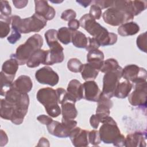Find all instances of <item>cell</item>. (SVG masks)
<instances>
[{
	"label": "cell",
	"mask_w": 147,
	"mask_h": 147,
	"mask_svg": "<svg viewBox=\"0 0 147 147\" xmlns=\"http://www.w3.org/2000/svg\"><path fill=\"white\" fill-rule=\"evenodd\" d=\"M90 125L95 129H96L99 125V123H100L99 118L98 117V116L96 114H93L91 116L90 118Z\"/></svg>",
	"instance_id": "obj_47"
},
{
	"label": "cell",
	"mask_w": 147,
	"mask_h": 147,
	"mask_svg": "<svg viewBox=\"0 0 147 147\" xmlns=\"http://www.w3.org/2000/svg\"><path fill=\"white\" fill-rule=\"evenodd\" d=\"M80 26L84 29L92 37L95 38L100 46H109L115 44L117 35L109 31L91 17L89 13L83 15L79 20Z\"/></svg>",
	"instance_id": "obj_1"
},
{
	"label": "cell",
	"mask_w": 147,
	"mask_h": 147,
	"mask_svg": "<svg viewBox=\"0 0 147 147\" xmlns=\"http://www.w3.org/2000/svg\"><path fill=\"white\" fill-rule=\"evenodd\" d=\"M12 2L14 6L17 9L25 7L28 3V1H13Z\"/></svg>",
	"instance_id": "obj_50"
},
{
	"label": "cell",
	"mask_w": 147,
	"mask_h": 147,
	"mask_svg": "<svg viewBox=\"0 0 147 147\" xmlns=\"http://www.w3.org/2000/svg\"><path fill=\"white\" fill-rule=\"evenodd\" d=\"M4 96L6 100L11 103L14 108L11 122L15 125L21 124L28 110L29 105L28 94L20 92L10 87Z\"/></svg>",
	"instance_id": "obj_2"
},
{
	"label": "cell",
	"mask_w": 147,
	"mask_h": 147,
	"mask_svg": "<svg viewBox=\"0 0 147 147\" xmlns=\"http://www.w3.org/2000/svg\"><path fill=\"white\" fill-rule=\"evenodd\" d=\"M102 123L99 130L101 141L105 144H113L115 146H125V137L112 117H107Z\"/></svg>",
	"instance_id": "obj_3"
},
{
	"label": "cell",
	"mask_w": 147,
	"mask_h": 147,
	"mask_svg": "<svg viewBox=\"0 0 147 147\" xmlns=\"http://www.w3.org/2000/svg\"><path fill=\"white\" fill-rule=\"evenodd\" d=\"M11 33L10 36H9L7 38V41L9 43L11 44H14L17 42L18 40H19L21 37V33L17 31L16 29L11 28Z\"/></svg>",
	"instance_id": "obj_44"
},
{
	"label": "cell",
	"mask_w": 147,
	"mask_h": 147,
	"mask_svg": "<svg viewBox=\"0 0 147 147\" xmlns=\"http://www.w3.org/2000/svg\"><path fill=\"white\" fill-rule=\"evenodd\" d=\"M127 96L128 100L132 106L146 108L147 82L144 81L134 84V91Z\"/></svg>",
	"instance_id": "obj_9"
},
{
	"label": "cell",
	"mask_w": 147,
	"mask_h": 147,
	"mask_svg": "<svg viewBox=\"0 0 147 147\" xmlns=\"http://www.w3.org/2000/svg\"><path fill=\"white\" fill-rule=\"evenodd\" d=\"M88 133V131L86 130L82 129L79 127H75L71 131L69 138L74 146H87L89 144Z\"/></svg>",
	"instance_id": "obj_13"
},
{
	"label": "cell",
	"mask_w": 147,
	"mask_h": 147,
	"mask_svg": "<svg viewBox=\"0 0 147 147\" xmlns=\"http://www.w3.org/2000/svg\"><path fill=\"white\" fill-rule=\"evenodd\" d=\"M82 85L83 98L90 102H97L102 93L97 83L94 80H87Z\"/></svg>",
	"instance_id": "obj_12"
},
{
	"label": "cell",
	"mask_w": 147,
	"mask_h": 147,
	"mask_svg": "<svg viewBox=\"0 0 147 147\" xmlns=\"http://www.w3.org/2000/svg\"><path fill=\"white\" fill-rule=\"evenodd\" d=\"M14 111V108L11 103L5 99H1L0 116L2 118L6 120H11Z\"/></svg>",
	"instance_id": "obj_29"
},
{
	"label": "cell",
	"mask_w": 147,
	"mask_h": 147,
	"mask_svg": "<svg viewBox=\"0 0 147 147\" xmlns=\"http://www.w3.org/2000/svg\"><path fill=\"white\" fill-rule=\"evenodd\" d=\"M75 104V103L71 100H67L61 104L62 118L74 119L77 117L78 111Z\"/></svg>",
	"instance_id": "obj_24"
},
{
	"label": "cell",
	"mask_w": 147,
	"mask_h": 147,
	"mask_svg": "<svg viewBox=\"0 0 147 147\" xmlns=\"http://www.w3.org/2000/svg\"><path fill=\"white\" fill-rule=\"evenodd\" d=\"M18 65L19 64L17 61L14 58L10 57V59L5 61L3 63L1 71L8 76L14 78L18 69Z\"/></svg>",
	"instance_id": "obj_28"
},
{
	"label": "cell",
	"mask_w": 147,
	"mask_h": 147,
	"mask_svg": "<svg viewBox=\"0 0 147 147\" xmlns=\"http://www.w3.org/2000/svg\"><path fill=\"white\" fill-rule=\"evenodd\" d=\"M132 87L133 84L128 80H125L119 82L115 90L114 96L121 99L125 98L130 94Z\"/></svg>",
	"instance_id": "obj_25"
},
{
	"label": "cell",
	"mask_w": 147,
	"mask_h": 147,
	"mask_svg": "<svg viewBox=\"0 0 147 147\" xmlns=\"http://www.w3.org/2000/svg\"><path fill=\"white\" fill-rule=\"evenodd\" d=\"M37 119L41 124L45 125H48L53 121V119H52V118L51 117L44 115V114L38 115L37 117Z\"/></svg>",
	"instance_id": "obj_46"
},
{
	"label": "cell",
	"mask_w": 147,
	"mask_h": 147,
	"mask_svg": "<svg viewBox=\"0 0 147 147\" xmlns=\"http://www.w3.org/2000/svg\"><path fill=\"white\" fill-rule=\"evenodd\" d=\"M35 78L40 84H48L51 86H55L58 83L59 80L58 74L48 66L38 69L36 72Z\"/></svg>",
	"instance_id": "obj_11"
},
{
	"label": "cell",
	"mask_w": 147,
	"mask_h": 147,
	"mask_svg": "<svg viewBox=\"0 0 147 147\" xmlns=\"http://www.w3.org/2000/svg\"><path fill=\"white\" fill-rule=\"evenodd\" d=\"M56 92L59 103L62 104L63 102L67 100H71L76 103L71 99V98L69 96V94H68L67 91L65 89L63 88H58L56 90Z\"/></svg>",
	"instance_id": "obj_39"
},
{
	"label": "cell",
	"mask_w": 147,
	"mask_h": 147,
	"mask_svg": "<svg viewBox=\"0 0 147 147\" xmlns=\"http://www.w3.org/2000/svg\"><path fill=\"white\" fill-rule=\"evenodd\" d=\"M35 13L42 16L47 21L52 20L55 16L56 11L44 0L34 1Z\"/></svg>",
	"instance_id": "obj_15"
},
{
	"label": "cell",
	"mask_w": 147,
	"mask_h": 147,
	"mask_svg": "<svg viewBox=\"0 0 147 147\" xmlns=\"http://www.w3.org/2000/svg\"><path fill=\"white\" fill-rule=\"evenodd\" d=\"M64 48L61 45L47 50V55L44 65H53L61 63L64 59Z\"/></svg>",
	"instance_id": "obj_18"
},
{
	"label": "cell",
	"mask_w": 147,
	"mask_h": 147,
	"mask_svg": "<svg viewBox=\"0 0 147 147\" xmlns=\"http://www.w3.org/2000/svg\"><path fill=\"white\" fill-rule=\"evenodd\" d=\"M71 33L68 28L61 27L58 30L57 37L58 40L63 44L67 45L71 42Z\"/></svg>",
	"instance_id": "obj_32"
},
{
	"label": "cell",
	"mask_w": 147,
	"mask_h": 147,
	"mask_svg": "<svg viewBox=\"0 0 147 147\" xmlns=\"http://www.w3.org/2000/svg\"><path fill=\"white\" fill-rule=\"evenodd\" d=\"M102 9L96 5H92L90 7L89 14L95 20H99L102 16Z\"/></svg>",
	"instance_id": "obj_41"
},
{
	"label": "cell",
	"mask_w": 147,
	"mask_h": 147,
	"mask_svg": "<svg viewBox=\"0 0 147 147\" xmlns=\"http://www.w3.org/2000/svg\"><path fill=\"white\" fill-rule=\"evenodd\" d=\"M37 100L45 107L47 114L51 117L56 118L61 113L56 90L51 87L40 89L36 94Z\"/></svg>",
	"instance_id": "obj_6"
},
{
	"label": "cell",
	"mask_w": 147,
	"mask_h": 147,
	"mask_svg": "<svg viewBox=\"0 0 147 147\" xmlns=\"http://www.w3.org/2000/svg\"><path fill=\"white\" fill-rule=\"evenodd\" d=\"M134 16L120 9L111 7L102 14L104 21L111 26H116L127 22L134 18Z\"/></svg>",
	"instance_id": "obj_8"
},
{
	"label": "cell",
	"mask_w": 147,
	"mask_h": 147,
	"mask_svg": "<svg viewBox=\"0 0 147 147\" xmlns=\"http://www.w3.org/2000/svg\"><path fill=\"white\" fill-rule=\"evenodd\" d=\"M146 131H136L130 133L125 137V146L145 147L146 145Z\"/></svg>",
	"instance_id": "obj_17"
},
{
	"label": "cell",
	"mask_w": 147,
	"mask_h": 147,
	"mask_svg": "<svg viewBox=\"0 0 147 147\" xmlns=\"http://www.w3.org/2000/svg\"><path fill=\"white\" fill-rule=\"evenodd\" d=\"M37 146H49V141L45 137H41L37 145Z\"/></svg>",
	"instance_id": "obj_51"
},
{
	"label": "cell",
	"mask_w": 147,
	"mask_h": 147,
	"mask_svg": "<svg viewBox=\"0 0 147 147\" xmlns=\"http://www.w3.org/2000/svg\"><path fill=\"white\" fill-rule=\"evenodd\" d=\"M88 140L89 143L94 146H98L101 142L99 131L92 130L88 133Z\"/></svg>",
	"instance_id": "obj_37"
},
{
	"label": "cell",
	"mask_w": 147,
	"mask_h": 147,
	"mask_svg": "<svg viewBox=\"0 0 147 147\" xmlns=\"http://www.w3.org/2000/svg\"><path fill=\"white\" fill-rule=\"evenodd\" d=\"M140 30L139 25L133 21L127 22L121 25L118 28V33L121 36H133Z\"/></svg>",
	"instance_id": "obj_22"
},
{
	"label": "cell",
	"mask_w": 147,
	"mask_h": 147,
	"mask_svg": "<svg viewBox=\"0 0 147 147\" xmlns=\"http://www.w3.org/2000/svg\"><path fill=\"white\" fill-rule=\"evenodd\" d=\"M47 127L49 134L59 138L68 137L72 130L62 122L56 121H52Z\"/></svg>",
	"instance_id": "obj_16"
},
{
	"label": "cell",
	"mask_w": 147,
	"mask_h": 147,
	"mask_svg": "<svg viewBox=\"0 0 147 147\" xmlns=\"http://www.w3.org/2000/svg\"><path fill=\"white\" fill-rule=\"evenodd\" d=\"M43 45V38L39 34L30 36L24 44L18 46L16 53L10 55L14 58L20 65L27 63L32 55L37 50L41 49Z\"/></svg>",
	"instance_id": "obj_5"
},
{
	"label": "cell",
	"mask_w": 147,
	"mask_h": 147,
	"mask_svg": "<svg viewBox=\"0 0 147 147\" xmlns=\"http://www.w3.org/2000/svg\"><path fill=\"white\" fill-rule=\"evenodd\" d=\"M97 102L98 106L96 109V115L102 123L107 117L109 116L110 109L113 107V103L110 98L105 96L102 93H101Z\"/></svg>",
	"instance_id": "obj_14"
},
{
	"label": "cell",
	"mask_w": 147,
	"mask_h": 147,
	"mask_svg": "<svg viewBox=\"0 0 147 147\" xmlns=\"http://www.w3.org/2000/svg\"><path fill=\"white\" fill-rule=\"evenodd\" d=\"M11 28L16 29L20 33L38 32L46 25L47 20L42 16L36 13L32 16L22 19L20 16L14 15L11 17Z\"/></svg>",
	"instance_id": "obj_4"
},
{
	"label": "cell",
	"mask_w": 147,
	"mask_h": 147,
	"mask_svg": "<svg viewBox=\"0 0 147 147\" xmlns=\"http://www.w3.org/2000/svg\"><path fill=\"white\" fill-rule=\"evenodd\" d=\"M11 87L22 93L28 94L33 87L30 78L27 75H21L12 83Z\"/></svg>",
	"instance_id": "obj_19"
},
{
	"label": "cell",
	"mask_w": 147,
	"mask_h": 147,
	"mask_svg": "<svg viewBox=\"0 0 147 147\" xmlns=\"http://www.w3.org/2000/svg\"><path fill=\"white\" fill-rule=\"evenodd\" d=\"M67 91L75 102L83 98V85L77 79H72L69 82Z\"/></svg>",
	"instance_id": "obj_20"
},
{
	"label": "cell",
	"mask_w": 147,
	"mask_h": 147,
	"mask_svg": "<svg viewBox=\"0 0 147 147\" xmlns=\"http://www.w3.org/2000/svg\"><path fill=\"white\" fill-rule=\"evenodd\" d=\"M119 67L118 61L115 59L113 58L108 59L103 61L100 71L105 74L107 72L115 70Z\"/></svg>",
	"instance_id": "obj_34"
},
{
	"label": "cell",
	"mask_w": 147,
	"mask_h": 147,
	"mask_svg": "<svg viewBox=\"0 0 147 147\" xmlns=\"http://www.w3.org/2000/svg\"><path fill=\"white\" fill-rule=\"evenodd\" d=\"M47 55V50L38 49L30 57L27 61L26 65L29 68L38 67L41 64H44Z\"/></svg>",
	"instance_id": "obj_21"
},
{
	"label": "cell",
	"mask_w": 147,
	"mask_h": 147,
	"mask_svg": "<svg viewBox=\"0 0 147 147\" xmlns=\"http://www.w3.org/2000/svg\"><path fill=\"white\" fill-rule=\"evenodd\" d=\"M122 78L134 84L141 82L146 81L147 72L144 68L136 64H129L122 69Z\"/></svg>",
	"instance_id": "obj_10"
},
{
	"label": "cell",
	"mask_w": 147,
	"mask_h": 147,
	"mask_svg": "<svg viewBox=\"0 0 147 147\" xmlns=\"http://www.w3.org/2000/svg\"><path fill=\"white\" fill-rule=\"evenodd\" d=\"M114 1H107V0H96L92 1L94 3V5L98 6L101 9H104L107 7H111L113 5Z\"/></svg>",
	"instance_id": "obj_45"
},
{
	"label": "cell",
	"mask_w": 147,
	"mask_h": 147,
	"mask_svg": "<svg viewBox=\"0 0 147 147\" xmlns=\"http://www.w3.org/2000/svg\"><path fill=\"white\" fill-rule=\"evenodd\" d=\"M0 17H9L11 14V8L7 1H0Z\"/></svg>",
	"instance_id": "obj_38"
},
{
	"label": "cell",
	"mask_w": 147,
	"mask_h": 147,
	"mask_svg": "<svg viewBox=\"0 0 147 147\" xmlns=\"http://www.w3.org/2000/svg\"><path fill=\"white\" fill-rule=\"evenodd\" d=\"M100 71L94 65L90 63L84 64L83 68L81 71V75L83 79L86 80H92L96 79Z\"/></svg>",
	"instance_id": "obj_26"
},
{
	"label": "cell",
	"mask_w": 147,
	"mask_h": 147,
	"mask_svg": "<svg viewBox=\"0 0 147 147\" xmlns=\"http://www.w3.org/2000/svg\"><path fill=\"white\" fill-rule=\"evenodd\" d=\"M132 4L134 10V16L140 14L144 11L147 6L146 1H132Z\"/></svg>",
	"instance_id": "obj_36"
},
{
	"label": "cell",
	"mask_w": 147,
	"mask_h": 147,
	"mask_svg": "<svg viewBox=\"0 0 147 147\" xmlns=\"http://www.w3.org/2000/svg\"><path fill=\"white\" fill-rule=\"evenodd\" d=\"M14 77L8 76L1 71V95L5 96L6 92L10 88L13 82Z\"/></svg>",
	"instance_id": "obj_31"
},
{
	"label": "cell",
	"mask_w": 147,
	"mask_h": 147,
	"mask_svg": "<svg viewBox=\"0 0 147 147\" xmlns=\"http://www.w3.org/2000/svg\"><path fill=\"white\" fill-rule=\"evenodd\" d=\"M98 40L94 37H88V43L86 49L88 52L92 50L98 49L100 47Z\"/></svg>",
	"instance_id": "obj_43"
},
{
	"label": "cell",
	"mask_w": 147,
	"mask_h": 147,
	"mask_svg": "<svg viewBox=\"0 0 147 147\" xmlns=\"http://www.w3.org/2000/svg\"><path fill=\"white\" fill-rule=\"evenodd\" d=\"M71 42L79 48H86L88 43V38L82 32L74 30L71 33Z\"/></svg>",
	"instance_id": "obj_27"
},
{
	"label": "cell",
	"mask_w": 147,
	"mask_h": 147,
	"mask_svg": "<svg viewBox=\"0 0 147 147\" xmlns=\"http://www.w3.org/2000/svg\"><path fill=\"white\" fill-rule=\"evenodd\" d=\"M122 69L120 66L115 70L105 73L103 76L102 93L110 99L114 96L116 87L122 78Z\"/></svg>",
	"instance_id": "obj_7"
},
{
	"label": "cell",
	"mask_w": 147,
	"mask_h": 147,
	"mask_svg": "<svg viewBox=\"0 0 147 147\" xmlns=\"http://www.w3.org/2000/svg\"><path fill=\"white\" fill-rule=\"evenodd\" d=\"M76 2L84 7H87L92 2V1H76Z\"/></svg>",
	"instance_id": "obj_52"
},
{
	"label": "cell",
	"mask_w": 147,
	"mask_h": 147,
	"mask_svg": "<svg viewBox=\"0 0 147 147\" xmlns=\"http://www.w3.org/2000/svg\"><path fill=\"white\" fill-rule=\"evenodd\" d=\"M1 138H0V146H3L7 144L8 142V138L6 133L3 130H1Z\"/></svg>",
	"instance_id": "obj_49"
},
{
	"label": "cell",
	"mask_w": 147,
	"mask_h": 147,
	"mask_svg": "<svg viewBox=\"0 0 147 147\" xmlns=\"http://www.w3.org/2000/svg\"><path fill=\"white\" fill-rule=\"evenodd\" d=\"M146 32L140 34L137 38L136 44L137 47L142 52H146Z\"/></svg>",
	"instance_id": "obj_40"
},
{
	"label": "cell",
	"mask_w": 147,
	"mask_h": 147,
	"mask_svg": "<svg viewBox=\"0 0 147 147\" xmlns=\"http://www.w3.org/2000/svg\"><path fill=\"white\" fill-rule=\"evenodd\" d=\"M84 64L77 58L70 59L67 62L68 69L72 72H81Z\"/></svg>",
	"instance_id": "obj_35"
},
{
	"label": "cell",
	"mask_w": 147,
	"mask_h": 147,
	"mask_svg": "<svg viewBox=\"0 0 147 147\" xmlns=\"http://www.w3.org/2000/svg\"><path fill=\"white\" fill-rule=\"evenodd\" d=\"M57 34L58 31L54 29H49L45 33L44 36L49 48H52L60 45L58 42Z\"/></svg>",
	"instance_id": "obj_30"
},
{
	"label": "cell",
	"mask_w": 147,
	"mask_h": 147,
	"mask_svg": "<svg viewBox=\"0 0 147 147\" xmlns=\"http://www.w3.org/2000/svg\"><path fill=\"white\" fill-rule=\"evenodd\" d=\"M11 18L9 17H0V37L3 38L6 37L10 30V25Z\"/></svg>",
	"instance_id": "obj_33"
},
{
	"label": "cell",
	"mask_w": 147,
	"mask_h": 147,
	"mask_svg": "<svg viewBox=\"0 0 147 147\" xmlns=\"http://www.w3.org/2000/svg\"><path fill=\"white\" fill-rule=\"evenodd\" d=\"M68 28L71 30L72 31L77 30V29H79L80 26V22L76 19H74L68 21Z\"/></svg>",
	"instance_id": "obj_48"
},
{
	"label": "cell",
	"mask_w": 147,
	"mask_h": 147,
	"mask_svg": "<svg viewBox=\"0 0 147 147\" xmlns=\"http://www.w3.org/2000/svg\"><path fill=\"white\" fill-rule=\"evenodd\" d=\"M104 54L99 49H95L88 51L87 55V63L96 66L99 70L100 69L104 61Z\"/></svg>",
	"instance_id": "obj_23"
},
{
	"label": "cell",
	"mask_w": 147,
	"mask_h": 147,
	"mask_svg": "<svg viewBox=\"0 0 147 147\" xmlns=\"http://www.w3.org/2000/svg\"><path fill=\"white\" fill-rule=\"evenodd\" d=\"M76 17V12L72 9H67L64 10L61 15V18L66 21H69L75 19Z\"/></svg>",
	"instance_id": "obj_42"
}]
</instances>
